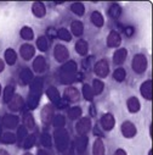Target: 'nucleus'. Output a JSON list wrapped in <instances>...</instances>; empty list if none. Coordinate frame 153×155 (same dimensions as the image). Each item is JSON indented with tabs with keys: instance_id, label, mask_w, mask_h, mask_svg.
Here are the masks:
<instances>
[{
	"instance_id": "f257e3e1",
	"label": "nucleus",
	"mask_w": 153,
	"mask_h": 155,
	"mask_svg": "<svg viewBox=\"0 0 153 155\" xmlns=\"http://www.w3.org/2000/svg\"><path fill=\"white\" fill-rule=\"evenodd\" d=\"M43 91V81L40 78H34L30 84V91H29V97H28V107L29 109H35L39 104L40 95Z\"/></svg>"
},
{
	"instance_id": "f03ea898",
	"label": "nucleus",
	"mask_w": 153,
	"mask_h": 155,
	"mask_svg": "<svg viewBox=\"0 0 153 155\" xmlns=\"http://www.w3.org/2000/svg\"><path fill=\"white\" fill-rule=\"evenodd\" d=\"M76 62L75 61H67L61 68H60V81L64 84L70 83L75 78L76 73Z\"/></svg>"
},
{
	"instance_id": "7ed1b4c3",
	"label": "nucleus",
	"mask_w": 153,
	"mask_h": 155,
	"mask_svg": "<svg viewBox=\"0 0 153 155\" xmlns=\"http://www.w3.org/2000/svg\"><path fill=\"white\" fill-rule=\"evenodd\" d=\"M54 138H55L56 147L60 151H64V150L68 149V147H69V136H68V132L64 128H57L54 133Z\"/></svg>"
},
{
	"instance_id": "20e7f679",
	"label": "nucleus",
	"mask_w": 153,
	"mask_h": 155,
	"mask_svg": "<svg viewBox=\"0 0 153 155\" xmlns=\"http://www.w3.org/2000/svg\"><path fill=\"white\" fill-rule=\"evenodd\" d=\"M131 67L136 73H139V74L143 73L146 71V68H147V59H146V56L143 54H136L134 56V59H133Z\"/></svg>"
},
{
	"instance_id": "39448f33",
	"label": "nucleus",
	"mask_w": 153,
	"mask_h": 155,
	"mask_svg": "<svg viewBox=\"0 0 153 155\" xmlns=\"http://www.w3.org/2000/svg\"><path fill=\"white\" fill-rule=\"evenodd\" d=\"M75 130H76V133H78L79 136H85L86 133H89V131L91 130V120H90V117L80 119L75 125Z\"/></svg>"
},
{
	"instance_id": "423d86ee",
	"label": "nucleus",
	"mask_w": 153,
	"mask_h": 155,
	"mask_svg": "<svg viewBox=\"0 0 153 155\" xmlns=\"http://www.w3.org/2000/svg\"><path fill=\"white\" fill-rule=\"evenodd\" d=\"M94 71L96 73V76H98L100 78H105V77L108 76L109 73V66H108V62L107 60H100L96 62V65L94 66Z\"/></svg>"
},
{
	"instance_id": "0eeeda50",
	"label": "nucleus",
	"mask_w": 153,
	"mask_h": 155,
	"mask_svg": "<svg viewBox=\"0 0 153 155\" xmlns=\"http://www.w3.org/2000/svg\"><path fill=\"white\" fill-rule=\"evenodd\" d=\"M54 56L56 59V61L58 62H64L68 60L69 58V53H68V49L62 45V44H57L54 49Z\"/></svg>"
},
{
	"instance_id": "6e6552de",
	"label": "nucleus",
	"mask_w": 153,
	"mask_h": 155,
	"mask_svg": "<svg viewBox=\"0 0 153 155\" xmlns=\"http://www.w3.org/2000/svg\"><path fill=\"white\" fill-rule=\"evenodd\" d=\"M122 133L125 138H134L137 133V130L135 127V125L130 121H125L122 125Z\"/></svg>"
},
{
	"instance_id": "1a4fd4ad",
	"label": "nucleus",
	"mask_w": 153,
	"mask_h": 155,
	"mask_svg": "<svg viewBox=\"0 0 153 155\" xmlns=\"http://www.w3.org/2000/svg\"><path fill=\"white\" fill-rule=\"evenodd\" d=\"M122 43V37L118 32L112 31L109 32L108 37H107V47L109 48H118Z\"/></svg>"
},
{
	"instance_id": "9d476101",
	"label": "nucleus",
	"mask_w": 153,
	"mask_h": 155,
	"mask_svg": "<svg viewBox=\"0 0 153 155\" xmlns=\"http://www.w3.org/2000/svg\"><path fill=\"white\" fill-rule=\"evenodd\" d=\"M42 122L44 125H50L51 121L54 120V107L51 105H45L42 110Z\"/></svg>"
},
{
	"instance_id": "9b49d317",
	"label": "nucleus",
	"mask_w": 153,
	"mask_h": 155,
	"mask_svg": "<svg viewBox=\"0 0 153 155\" xmlns=\"http://www.w3.org/2000/svg\"><path fill=\"white\" fill-rule=\"evenodd\" d=\"M114 125H116V120L112 114H105L101 117V127L105 131H112Z\"/></svg>"
},
{
	"instance_id": "f8f14e48",
	"label": "nucleus",
	"mask_w": 153,
	"mask_h": 155,
	"mask_svg": "<svg viewBox=\"0 0 153 155\" xmlns=\"http://www.w3.org/2000/svg\"><path fill=\"white\" fill-rule=\"evenodd\" d=\"M20 54H21V56H22L23 60L29 61V60H32V58L34 56L35 49H34V47L30 45V44H23V45H21V48H20Z\"/></svg>"
},
{
	"instance_id": "ddd939ff",
	"label": "nucleus",
	"mask_w": 153,
	"mask_h": 155,
	"mask_svg": "<svg viewBox=\"0 0 153 155\" xmlns=\"http://www.w3.org/2000/svg\"><path fill=\"white\" fill-rule=\"evenodd\" d=\"M18 121L20 120H18V117H17L16 115H5L4 117H3V120H2V124H3L4 127L12 130V128L17 127Z\"/></svg>"
},
{
	"instance_id": "4468645a",
	"label": "nucleus",
	"mask_w": 153,
	"mask_h": 155,
	"mask_svg": "<svg viewBox=\"0 0 153 155\" xmlns=\"http://www.w3.org/2000/svg\"><path fill=\"white\" fill-rule=\"evenodd\" d=\"M32 12L35 17L38 18H43L45 15H46V9H45V5L40 2H35L32 6Z\"/></svg>"
},
{
	"instance_id": "2eb2a0df",
	"label": "nucleus",
	"mask_w": 153,
	"mask_h": 155,
	"mask_svg": "<svg viewBox=\"0 0 153 155\" xmlns=\"http://www.w3.org/2000/svg\"><path fill=\"white\" fill-rule=\"evenodd\" d=\"M126 56H128V50L124 49V48H120V49H118L116 53H114V55H113V62L116 64V65H118V66H120L126 60Z\"/></svg>"
},
{
	"instance_id": "dca6fc26",
	"label": "nucleus",
	"mask_w": 153,
	"mask_h": 155,
	"mask_svg": "<svg viewBox=\"0 0 153 155\" xmlns=\"http://www.w3.org/2000/svg\"><path fill=\"white\" fill-rule=\"evenodd\" d=\"M33 70L38 73H43L46 70V61L44 56H36L33 61Z\"/></svg>"
},
{
	"instance_id": "f3484780",
	"label": "nucleus",
	"mask_w": 153,
	"mask_h": 155,
	"mask_svg": "<svg viewBox=\"0 0 153 155\" xmlns=\"http://www.w3.org/2000/svg\"><path fill=\"white\" fill-rule=\"evenodd\" d=\"M64 98L68 101H78L80 98V93L75 87H68L64 91Z\"/></svg>"
},
{
	"instance_id": "a211bd4d",
	"label": "nucleus",
	"mask_w": 153,
	"mask_h": 155,
	"mask_svg": "<svg viewBox=\"0 0 153 155\" xmlns=\"http://www.w3.org/2000/svg\"><path fill=\"white\" fill-rule=\"evenodd\" d=\"M23 99H22V97L21 95H18V94H15L14 95V98L10 100V103H9V109L11 110V111H20L22 107H23Z\"/></svg>"
},
{
	"instance_id": "6ab92c4d",
	"label": "nucleus",
	"mask_w": 153,
	"mask_h": 155,
	"mask_svg": "<svg viewBox=\"0 0 153 155\" xmlns=\"http://www.w3.org/2000/svg\"><path fill=\"white\" fill-rule=\"evenodd\" d=\"M33 80H34L33 78V73H32V71L29 68L24 67V68L21 70V72H20V81H21V83L23 86H27V84L32 83Z\"/></svg>"
},
{
	"instance_id": "aec40b11",
	"label": "nucleus",
	"mask_w": 153,
	"mask_h": 155,
	"mask_svg": "<svg viewBox=\"0 0 153 155\" xmlns=\"http://www.w3.org/2000/svg\"><path fill=\"white\" fill-rule=\"evenodd\" d=\"M141 94L146 100H152V81L148 80L141 84Z\"/></svg>"
},
{
	"instance_id": "412c9836",
	"label": "nucleus",
	"mask_w": 153,
	"mask_h": 155,
	"mask_svg": "<svg viewBox=\"0 0 153 155\" xmlns=\"http://www.w3.org/2000/svg\"><path fill=\"white\" fill-rule=\"evenodd\" d=\"M126 106H128V110H129L130 112H133V114L140 111V109H141L140 100H139L136 97H131V98H129L128 101H126Z\"/></svg>"
},
{
	"instance_id": "4be33fe9",
	"label": "nucleus",
	"mask_w": 153,
	"mask_h": 155,
	"mask_svg": "<svg viewBox=\"0 0 153 155\" xmlns=\"http://www.w3.org/2000/svg\"><path fill=\"white\" fill-rule=\"evenodd\" d=\"M88 142H89V139H88L86 136H79L78 138H76V140H75V148H76V150H78V153L82 154V153L85 151V149L88 147Z\"/></svg>"
},
{
	"instance_id": "5701e85b",
	"label": "nucleus",
	"mask_w": 153,
	"mask_h": 155,
	"mask_svg": "<svg viewBox=\"0 0 153 155\" xmlns=\"http://www.w3.org/2000/svg\"><path fill=\"white\" fill-rule=\"evenodd\" d=\"M46 95H48V98H49L55 105H58V104H60L61 97H60L58 91H57L55 87H50V88L46 91Z\"/></svg>"
},
{
	"instance_id": "b1692460",
	"label": "nucleus",
	"mask_w": 153,
	"mask_h": 155,
	"mask_svg": "<svg viewBox=\"0 0 153 155\" xmlns=\"http://www.w3.org/2000/svg\"><path fill=\"white\" fill-rule=\"evenodd\" d=\"M75 51L78 53L80 56H85L88 54V51H89L88 43L85 41H83V39H79L78 42L75 43Z\"/></svg>"
},
{
	"instance_id": "393cba45",
	"label": "nucleus",
	"mask_w": 153,
	"mask_h": 155,
	"mask_svg": "<svg viewBox=\"0 0 153 155\" xmlns=\"http://www.w3.org/2000/svg\"><path fill=\"white\" fill-rule=\"evenodd\" d=\"M105 144L101 138H97L92 145V155H105Z\"/></svg>"
},
{
	"instance_id": "a878e982",
	"label": "nucleus",
	"mask_w": 153,
	"mask_h": 155,
	"mask_svg": "<svg viewBox=\"0 0 153 155\" xmlns=\"http://www.w3.org/2000/svg\"><path fill=\"white\" fill-rule=\"evenodd\" d=\"M70 29L75 37H82L84 33V25L80 21H74L70 25Z\"/></svg>"
},
{
	"instance_id": "bb28decb",
	"label": "nucleus",
	"mask_w": 153,
	"mask_h": 155,
	"mask_svg": "<svg viewBox=\"0 0 153 155\" xmlns=\"http://www.w3.org/2000/svg\"><path fill=\"white\" fill-rule=\"evenodd\" d=\"M4 56H5V61L9 64V65H15L16 64V60H17V54H16V51L14 50V49H11V48H9V49H6L5 50V54H4Z\"/></svg>"
},
{
	"instance_id": "cd10ccee",
	"label": "nucleus",
	"mask_w": 153,
	"mask_h": 155,
	"mask_svg": "<svg viewBox=\"0 0 153 155\" xmlns=\"http://www.w3.org/2000/svg\"><path fill=\"white\" fill-rule=\"evenodd\" d=\"M91 22H92L96 27H98V28L102 27L103 23H105V20H103L102 14L98 12V11H94V12L91 14Z\"/></svg>"
},
{
	"instance_id": "c85d7f7f",
	"label": "nucleus",
	"mask_w": 153,
	"mask_h": 155,
	"mask_svg": "<svg viewBox=\"0 0 153 155\" xmlns=\"http://www.w3.org/2000/svg\"><path fill=\"white\" fill-rule=\"evenodd\" d=\"M70 11L76 16H83L85 14V6L82 3H73L70 5Z\"/></svg>"
},
{
	"instance_id": "c756f323",
	"label": "nucleus",
	"mask_w": 153,
	"mask_h": 155,
	"mask_svg": "<svg viewBox=\"0 0 153 155\" xmlns=\"http://www.w3.org/2000/svg\"><path fill=\"white\" fill-rule=\"evenodd\" d=\"M20 35L23 38L24 41H32L34 38V32L30 27H22V29L20 31Z\"/></svg>"
},
{
	"instance_id": "7c9ffc66",
	"label": "nucleus",
	"mask_w": 153,
	"mask_h": 155,
	"mask_svg": "<svg viewBox=\"0 0 153 155\" xmlns=\"http://www.w3.org/2000/svg\"><path fill=\"white\" fill-rule=\"evenodd\" d=\"M14 95H15V87L11 86V84L6 86L5 89H4V103L9 104L10 100L14 98Z\"/></svg>"
},
{
	"instance_id": "2f4dec72",
	"label": "nucleus",
	"mask_w": 153,
	"mask_h": 155,
	"mask_svg": "<svg viewBox=\"0 0 153 155\" xmlns=\"http://www.w3.org/2000/svg\"><path fill=\"white\" fill-rule=\"evenodd\" d=\"M122 14V8L118 5V4H112L108 9V15L112 17V18H118Z\"/></svg>"
},
{
	"instance_id": "473e14b6",
	"label": "nucleus",
	"mask_w": 153,
	"mask_h": 155,
	"mask_svg": "<svg viewBox=\"0 0 153 155\" xmlns=\"http://www.w3.org/2000/svg\"><path fill=\"white\" fill-rule=\"evenodd\" d=\"M92 93L94 95H100L102 92H103V88H105V83L100 80H94L92 82Z\"/></svg>"
},
{
	"instance_id": "72a5a7b5",
	"label": "nucleus",
	"mask_w": 153,
	"mask_h": 155,
	"mask_svg": "<svg viewBox=\"0 0 153 155\" xmlns=\"http://www.w3.org/2000/svg\"><path fill=\"white\" fill-rule=\"evenodd\" d=\"M82 107L79 106H73L68 110V116H69V119L70 120H76V119H79L80 116H82Z\"/></svg>"
},
{
	"instance_id": "f704fd0d",
	"label": "nucleus",
	"mask_w": 153,
	"mask_h": 155,
	"mask_svg": "<svg viewBox=\"0 0 153 155\" xmlns=\"http://www.w3.org/2000/svg\"><path fill=\"white\" fill-rule=\"evenodd\" d=\"M36 47L40 51H46L48 48H49V43H48V39L44 35H40L39 38L36 39Z\"/></svg>"
},
{
	"instance_id": "c9c22d12",
	"label": "nucleus",
	"mask_w": 153,
	"mask_h": 155,
	"mask_svg": "<svg viewBox=\"0 0 153 155\" xmlns=\"http://www.w3.org/2000/svg\"><path fill=\"white\" fill-rule=\"evenodd\" d=\"M125 77H126V72L122 67L117 68L116 71L113 72V78H114V81H117V82H123L125 80Z\"/></svg>"
},
{
	"instance_id": "e433bc0d",
	"label": "nucleus",
	"mask_w": 153,
	"mask_h": 155,
	"mask_svg": "<svg viewBox=\"0 0 153 155\" xmlns=\"http://www.w3.org/2000/svg\"><path fill=\"white\" fill-rule=\"evenodd\" d=\"M23 124H24V127L26 128H29V130H33L34 128L35 122H34V119H33L32 114H29V112L24 114V116H23Z\"/></svg>"
},
{
	"instance_id": "4c0bfd02",
	"label": "nucleus",
	"mask_w": 153,
	"mask_h": 155,
	"mask_svg": "<svg viewBox=\"0 0 153 155\" xmlns=\"http://www.w3.org/2000/svg\"><path fill=\"white\" fill-rule=\"evenodd\" d=\"M0 140H2L3 143H5V144H12L17 140V138H16V134H14L11 132H6V133L2 134V139Z\"/></svg>"
},
{
	"instance_id": "58836bf2",
	"label": "nucleus",
	"mask_w": 153,
	"mask_h": 155,
	"mask_svg": "<svg viewBox=\"0 0 153 155\" xmlns=\"http://www.w3.org/2000/svg\"><path fill=\"white\" fill-rule=\"evenodd\" d=\"M57 37L60 38V39L64 41V42H70V39H72L70 33H69L68 29H66V28H61V29H58V31H57Z\"/></svg>"
},
{
	"instance_id": "ea45409f",
	"label": "nucleus",
	"mask_w": 153,
	"mask_h": 155,
	"mask_svg": "<svg viewBox=\"0 0 153 155\" xmlns=\"http://www.w3.org/2000/svg\"><path fill=\"white\" fill-rule=\"evenodd\" d=\"M83 95L88 101H91L94 99V93H92V88L89 84H84L83 86Z\"/></svg>"
},
{
	"instance_id": "a19ab883",
	"label": "nucleus",
	"mask_w": 153,
	"mask_h": 155,
	"mask_svg": "<svg viewBox=\"0 0 153 155\" xmlns=\"http://www.w3.org/2000/svg\"><path fill=\"white\" fill-rule=\"evenodd\" d=\"M52 124H54V126H55L56 128H63L64 125H66V119H64V116H62V115H57V116H55Z\"/></svg>"
},
{
	"instance_id": "79ce46f5",
	"label": "nucleus",
	"mask_w": 153,
	"mask_h": 155,
	"mask_svg": "<svg viewBox=\"0 0 153 155\" xmlns=\"http://www.w3.org/2000/svg\"><path fill=\"white\" fill-rule=\"evenodd\" d=\"M34 143H35V136L34 134H29L23 140V148L24 149H29V148H32L34 145Z\"/></svg>"
},
{
	"instance_id": "37998d69",
	"label": "nucleus",
	"mask_w": 153,
	"mask_h": 155,
	"mask_svg": "<svg viewBox=\"0 0 153 155\" xmlns=\"http://www.w3.org/2000/svg\"><path fill=\"white\" fill-rule=\"evenodd\" d=\"M40 142H42V144H43L44 147H46V148H50V147L52 145L51 136L48 134V133H43V134H42V137H40Z\"/></svg>"
},
{
	"instance_id": "c03bdc74",
	"label": "nucleus",
	"mask_w": 153,
	"mask_h": 155,
	"mask_svg": "<svg viewBox=\"0 0 153 155\" xmlns=\"http://www.w3.org/2000/svg\"><path fill=\"white\" fill-rule=\"evenodd\" d=\"M27 137V128L24 127V126H21V127H18V131H17V136H16V138H17V140L20 142V143H22L23 140H24V138Z\"/></svg>"
},
{
	"instance_id": "a18cd8bd",
	"label": "nucleus",
	"mask_w": 153,
	"mask_h": 155,
	"mask_svg": "<svg viewBox=\"0 0 153 155\" xmlns=\"http://www.w3.org/2000/svg\"><path fill=\"white\" fill-rule=\"evenodd\" d=\"M124 32H125L126 37H131V35L134 34V28H133V27H125Z\"/></svg>"
},
{
	"instance_id": "49530a36",
	"label": "nucleus",
	"mask_w": 153,
	"mask_h": 155,
	"mask_svg": "<svg viewBox=\"0 0 153 155\" xmlns=\"http://www.w3.org/2000/svg\"><path fill=\"white\" fill-rule=\"evenodd\" d=\"M113 155H126V151L124 149H117Z\"/></svg>"
},
{
	"instance_id": "de8ad7c7",
	"label": "nucleus",
	"mask_w": 153,
	"mask_h": 155,
	"mask_svg": "<svg viewBox=\"0 0 153 155\" xmlns=\"http://www.w3.org/2000/svg\"><path fill=\"white\" fill-rule=\"evenodd\" d=\"M4 68H5V64H4V61L2 59H0V72H3Z\"/></svg>"
},
{
	"instance_id": "09e8293b",
	"label": "nucleus",
	"mask_w": 153,
	"mask_h": 155,
	"mask_svg": "<svg viewBox=\"0 0 153 155\" xmlns=\"http://www.w3.org/2000/svg\"><path fill=\"white\" fill-rule=\"evenodd\" d=\"M38 155H50V154H49L46 150H42V149H40L39 151H38Z\"/></svg>"
},
{
	"instance_id": "8fccbe9b",
	"label": "nucleus",
	"mask_w": 153,
	"mask_h": 155,
	"mask_svg": "<svg viewBox=\"0 0 153 155\" xmlns=\"http://www.w3.org/2000/svg\"><path fill=\"white\" fill-rule=\"evenodd\" d=\"M0 155H10V154L4 149H0Z\"/></svg>"
},
{
	"instance_id": "3c124183",
	"label": "nucleus",
	"mask_w": 153,
	"mask_h": 155,
	"mask_svg": "<svg viewBox=\"0 0 153 155\" xmlns=\"http://www.w3.org/2000/svg\"><path fill=\"white\" fill-rule=\"evenodd\" d=\"M149 136L152 137V125H149Z\"/></svg>"
},
{
	"instance_id": "603ef678",
	"label": "nucleus",
	"mask_w": 153,
	"mask_h": 155,
	"mask_svg": "<svg viewBox=\"0 0 153 155\" xmlns=\"http://www.w3.org/2000/svg\"><path fill=\"white\" fill-rule=\"evenodd\" d=\"M0 139H2V127H0Z\"/></svg>"
},
{
	"instance_id": "864d4df0",
	"label": "nucleus",
	"mask_w": 153,
	"mask_h": 155,
	"mask_svg": "<svg viewBox=\"0 0 153 155\" xmlns=\"http://www.w3.org/2000/svg\"><path fill=\"white\" fill-rule=\"evenodd\" d=\"M148 155H152V149H151V150L148 151Z\"/></svg>"
},
{
	"instance_id": "5fc2aeb1",
	"label": "nucleus",
	"mask_w": 153,
	"mask_h": 155,
	"mask_svg": "<svg viewBox=\"0 0 153 155\" xmlns=\"http://www.w3.org/2000/svg\"><path fill=\"white\" fill-rule=\"evenodd\" d=\"M0 94H2V86H0Z\"/></svg>"
},
{
	"instance_id": "6e6d98bb",
	"label": "nucleus",
	"mask_w": 153,
	"mask_h": 155,
	"mask_svg": "<svg viewBox=\"0 0 153 155\" xmlns=\"http://www.w3.org/2000/svg\"><path fill=\"white\" fill-rule=\"evenodd\" d=\"M24 155H32V154H29V153H27V154H24Z\"/></svg>"
}]
</instances>
